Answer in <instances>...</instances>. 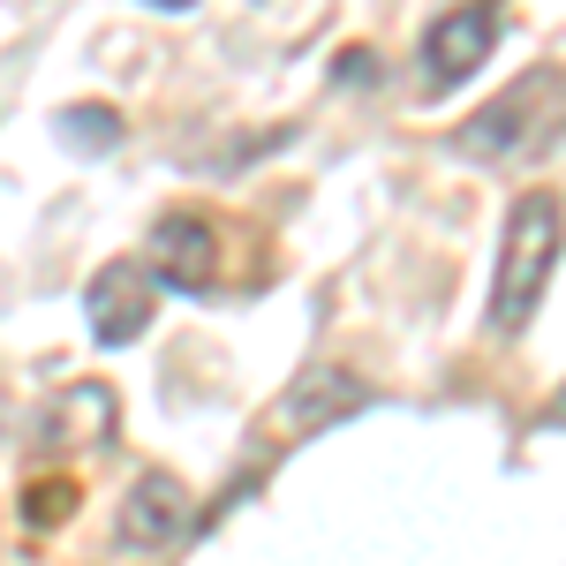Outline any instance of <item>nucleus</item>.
<instances>
[{
    "instance_id": "nucleus-1",
    "label": "nucleus",
    "mask_w": 566,
    "mask_h": 566,
    "mask_svg": "<svg viewBox=\"0 0 566 566\" xmlns=\"http://www.w3.org/2000/svg\"><path fill=\"white\" fill-rule=\"evenodd\" d=\"M566 250V205L552 189H522L506 234H499V272H491V333H522L536 303H544V280Z\"/></svg>"
},
{
    "instance_id": "nucleus-2",
    "label": "nucleus",
    "mask_w": 566,
    "mask_h": 566,
    "mask_svg": "<svg viewBox=\"0 0 566 566\" xmlns=\"http://www.w3.org/2000/svg\"><path fill=\"white\" fill-rule=\"evenodd\" d=\"M559 136H566V69H528L514 91H499L483 114H469L453 129V151H469L483 167H528Z\"/></svg>"
},
{
    "instance_id": "nucleus-3",
    "label": "nucleus",
    "mask_w": 566,
    "mask_h": 566,
    "mask_svg": "<svg viewBox=\"0 0 566 566\" xmlns=\"http://www.w3.org/2000/svg\"><path fill=\"white\" fill-rule=\"evenodd\" d=\"M499 39V8L491 0H469V8H446L431 31H423V84L431 91H453L461 76H476L483 53Z\"/></svg>"
},
{
    "instance_id": "nucleus-4",
    "label": "nucleus",
    "mask_w": 566,
    "mask_h": 566,
    "mask_svg": "<svg viewBox=\"0 0 566 566\" xmlns=\"http://www.w3.org/2000/svg\"><path fill=\"white\" fill-rule=\"evenodd\" d=\"M151 272H159L167 287L212 295V287H219V219L167 212L159 227H151Z\"/></svg>"
},
{
    "instance_id": "nucleus-5",
    "label": "nucleus",
    "mask_w": 566,
    "mask_h": 566,
    "mask_svg": "<svg viewBox=\"0 0 566 566\" xmlns=\"http://www.w3.org/2000/svg\"><path fill=\"white\" fill-rule=\"evenodd\" d=\"M355 408H370V386H363L355 370H340V363H310L303 378L287 386V400H280V431L287 438L333 431V423L355 416Z\"/></svg>"
},
{
    "instance_id": "nucleus-6",
    "label": "nucleus",
    "mask_w": 566,
    "mask_h": 566,
    "mask_svg": "<svg viewBox=\"0 0 566 566\" xmlns=\"http://www.w3.org/2000/svg\"><path fill=\"white\" fill-rule=\"evenodd\" d=\"M84 310H91V333L106 340V348H129L136 333L151 325V272L144 264H106L98 280L84 287Z\"/></svg>"
},
{
    "instance_id": "nucleus-7",
    "label": "nucleus",
    "mask_w": 566,
    "mask_h": 566,
    "mask_svg": "<svg viewBox=\"0 0 566 566\" xmlns=\"http://www.w3.org/2000/svg\"><path fill=\"white\" fill-rule=\"evenodd\" d=\"M181 528H189V491L167 469H144L129 483V499H122V544L129 552H159V544H175Z\"/></svg>"
},
{
    "instance_id": "nucleus-8",
    "label": "nucleus",
    "mask_w": 566,
    "mask_h": 566,
    "mask_svg": "<svg viewBox=\"0 0 566 566\" xmlns=\"http://www.w3.org/2000/svg\"><path fill=\"white\" fill-rule=\"evenodd\" d=\"M122 423V408H114V392L106 386H69L53 400V416H45V446H61V453H98L106 438Z\"/></svg>"
},
{
    "instance_id": "nucleus-9",
    "label": "nucleus",
    "mask_w": 566,
    "mask_h": 566,
    "mask_svg": "<svg viewBox=\"0 0 566 566\" xmlns=\"http://www.w3.org/2000/svg\"><path fill=\"white\" fill-rule=\"evenodd\" d=\"M69 514H76V483L69 476H39L31 491H23V522L31 528H61Z\"/></svg>"
},
{
    "instance_id": "nucleus-10",
    "label": "nucleus",
    "mask_w": 566,
    "mask_h": 566,
    "mask_svg": "<svg viewBox=\"0 0 566 566\" xmlns=\"http://www.w3.org/2000/svg\"><path fill=\"white\" fill-rule=\"evenodd\" d=\"M61 136L84 144V151H106V144H122V122H114L106 106H69V114H61Z\"/></svg>"
},
{
    "instance_id": "nucleus-11",
    "label": "nucleus",
    "mask_w": 566,
    "mask_h": 566,
    "mask_svg": "<svg viewBox=\"0 0 566 566\" xmlns=\"http://www.w3.org/2000/svg\"><path fill=\"white\" fill-rule=\"evenodd\" d=\"M355 76L370 84V76H378V61H370V53H348V61H340V84H355Z\"/></svg>"
},
{
    "instance_id": "nucleus-12",
    "label": "nucleus",
    "mask_w": 566,
    "mask_h": 566,
    "mask_svg": "<svg viewBox=\"0 0 566 566\" xmlns=\"http://www.w3.org/2000/svg\"><path fill=\"white\" fill-rule=\"evenodd\" d=\"M144 8H197V0H144Z\"/></svg>"
}]
</instances>
